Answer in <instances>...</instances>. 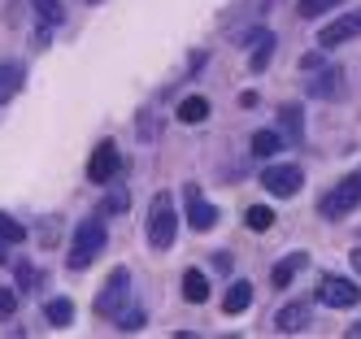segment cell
I'll return each mask as SVG.
<instances>
[{
  "label": "cell",
  "mask_w": 361,
  "mask_h": 339,
  "mask_svg": "<svg viewBox=\"0 0 361 339\" xmlns=\"http://www.w3.org/2000/svg\"><path fill=\"white\" fill-rule=\"evenodd\" d=\"M174 235H178V214H174V200L161 192V196H152V204H148V244L157 252H166L174 244Z\"/></svg>",
  "instance_id": "cell-1"
},
{
  "label": "cell",
  "mask_w": 361,
  "mask_h": 339,
  "mask_svg": "<svg viewBox=\"0 0 361 339\" xmlns=\"http://www.w3.org/2000/svg\"><path fill=\"white\" fill-rule=\"evenodd\" d=\"M353 266H357V270H361V248H357V252H353Z\"/></svg>",
  "instance_id": "cell-29"
},
{
  "label": "cell",
  "mask_w": 361,
  "mask_h": 339,
  "mask_svg": "<svg viewBox=\"0 0 361 339\" xmlns=\"http://www.w3.org/2000/svg\"><path fill=\"white\" fill-rule=\"evenodd\" d=\"M100 248H105V222H100V218H87V222H79V230H74V244H70L66 266H70V270H87Z\"/></svg>",
  "instance_id": "cell-2"
},
{
  "label": "cell",
  "mask_w": 361,
  "mask_h": 339,
  "mask_svg": "<svg viewBox=\"0 0 361 339\" xmlns=\"http://www.w3.org/2000/svg\"><path fill=\"white\" fill-rule=\"evenodd\" d=\"M244 222H248V230H270V226H274L279 218L270 214V209H266V204H252V209H248V214H244Z\"/></svg>",
  "instance_id": "cell-21"
},
{
  "label": "cell",
  "mask_w": 361,
  "mask_h": 339,
  "mask_svg": "<svg viewBox=\"0 0 361 339\" xmlns=\"http://www.w3.org/2000/svg\"><path fill=\"white\" fill-rule=\"evenodd\" d=\"M44 318L53 322V326H70V318H74V304H70L66 296H61V300H48V304H44Z\"/></svg>",
  "instance_id": "cell-19"
},
{
  "label": "cell",
  "mask_w": 361,
  "mask_h": 339,
  "mask_svg": "<svg viewBox=\"0 0 361 339\" xmlns=\"http://www.w3.org/2000/svg\"><path fill=\"white\" fill-rule=\"evenodd\" d=\"M140 135H144V140L157 135V122H152V113H144V118H140Z\"/></svg>",
  "instance_id": "cell-28"
},
{
  "label": "cell",
  "mask_w": 361,
  "mask_h": 339,
  "mask_svg": "<svg viewBox=\"0 0 361 339\" xmlns=\"http://www.w3.org/2000/svg\"><path fill=\"white\" fill-rule=\"evenodd\" d=\"M279 122H283V135H288L292 144L305 140V122H300V109H296V104H283V109H279Z\"/></svg>",
  "instance_id": "cell-17"
},
{
  "label": "cell",
  "mask_w": 361,
  "mask_h": 339,
  "mask_svg": "<svg viewBox=\"0 0 361 339\" xmlns=\"http://www.w3.org/2000/svg\"><path fill=\"white\" fill-rule=\"evenodd\" d=\"M31 5H35V13H39L48 26H57V22H61V0H31Z\"/></svg>",
  "instance_id": "cell-23"
},
{
  "label": "cell",
  "mask_w": 361,
  "mask_h": 339,
  "mask_svg": "<svg viewBox=\"0 0 361 339\" xmlns=\"http://www.w3.org/2000/svg\"><path fill=\"white\" fill-rule=\"evenodd\" d=\"M270 57H274V35H270V31H257V35H252V52H248V70L262 74V70L270 66Z\"/></svg>",
  "instance_id": "cell-11"
},
{
  "label": "cell",
  "mask_w": 361,
  "mask_h": 339,
  "mask_svg": "<svg viewBox=\"0 0 361 339\" xmlns=\"http://www.w3.org/2000/svg\"><path fill=\"white\" fill-rule=\"evenodd\" d=\"M126 300H131V270L118 266V270H109V278H105V292L96 296V313H100V318H118Z\"/></svg>",
  "instance_id": "cell-3"
},
{
  "label": "cell",
  "mask_w": 361,
  "mask_h": 339,
  "mask_svg": "<svg viewBox=\"0 0 361 339\" xmlns=\"http://www.w3.org/2000/svg\"><path fill=\"white\" fill-rule=\"evenodd\" d=\"M335 5H340V0H300V18H318V13H326Z\"/></svg>",
  "instance_id": "cell-25"
},
{
  "label": "cell",
  "mask_w": 361,
  "mask_h": 339,
  "mask_svg": "<svg viewBox=\"0 0 361 339\" xmlns=\"http://www.w3.org/2000/svg\"><path fill=\"white\" fill-rule=\"evenodd\" d=\"M283 148V135L279 130H257L252 135V156H270V152H279Z\"/></svg>",
  "instance_id": "cell-20"
},
{
  "label": "cell",
  "mask_w": 361,
  "mask_h": 339,
  "mask_svg": "<svg viewBox=\"0 0 361 339\" xmlns=\"http://www.w3.org/2000/svg\"><path fill=\"white\" fill-rule=\"evenodd\" d=\"M5 261H9V257H5V240H0V266H5Z\"/></svg>",
  "instance_id": "cell-30"
},
{
  "label": "cell",
  "mask_w": 361,
  "mask_h": 339,
  "mask_svg": "<svg viewBox=\"0 0 361 339\" xmlns=\"http://www.w3.org/2000/svg\"><path fill=\"white\" fill-rule=\"evenodd\" d=\"M183 200H188V226H192V230H214V226H218V209L204 200L196 187H188Z\"/></svg>",
  "instance_id": "cell-9"
},
{
  "label": "cell",
  "mask_w": 361,
  "mask_h": 339,
  "mask_svg": "<svg viewBox=\"0 0 361 339\" xmlns=\"http://www.w3.org/2000/svg\"><path fill=\"white\" fill-rule=\"evenodd\" d=\"M361 204V174H348V178H340V187L335 192H326L322 196V218H344V214H353V209Z\"/></svg>",
  "instance_id": "cell-4"
},
{
  "label": "cell",
  "mask_w": 361,
  "mask_h": 339,
  "mask_svg": "<svg viewBox=\"0 0 361 339\" xmlns=\"http://www.w3.org/2000/svg\"><path fill=\"white\" fill-rule=\"evenodd\" d=\"M348 335H353V339H361V322H357V326H353V331H348Z\"/></svg>",
  "instance_id": "cell-31"
},
{
  "label": "cell",
  "mask_w": 361,
  "mask_h": 339,
  "mask_svg": "<svg viewBox=\"0 0 361 339\" xmlns=\"http://www.w3.org/2000/svg\"><path fill=\"white\" fill-rule=\"evenodd\" d=\"M274 326H279L283 335H300V331L309 326V300H292V304H283V309L274 313Z\"/></svg>",
  "instance_id": "cell-10"
},
{
  "label": "cell",
  "mask_w": 361,
  "mask_h": 339,
  "mask_svg": "<svg viewBox=\"0 0 361 339\" xmlns=\"http://www.w3.org/2000/svg\"><path fill=\"white\" fill-rule=\"evenodd\" d=\"M248 304H252V283H244V278L231 283L226 296H222V313H231V318H235V313H244Z\"/></svg>",
  "instance_id": "cell-12"
},
{
  "label": "cell",
  "mask_w": 361,
  "mask_h": 339,
  "mask_svg": "<svg viewBox=\"0 0 361 339\" xmlns=\"http://www.w3.org/2000/svg\"><path fill=\"white\" fill-rule=\"evenodd\" d=\"M357 300H361V287L340 274H326L318 283V304H326V309H353Z\"/></svg>",
  "instance_id": "cell-6"
},
{
  "label": "cell",
  "mask_w": 361,
  "mask_h": 339,
  "mask_svg": "<svg viewBox=\"0 0 361 339\" xmlns=\"http://www.w3.org/2000/svg\"><path fill=\"white\" fill-rule=\"evenodd\" d=\"M22 83H27V74H22V66H0V104L13 100L22 92Z\"/></svg>",
  "instance_id": "cell-15"
},
{
  "label": "cell",
  "mask_w": 361,
  "mask_h": 339,
  "mask_svg": "<svg viewBox=\"0 0 361 339\" xmlns=\"http://www.w3.org/2000/svg\"><path fill=\"white\" fill-rule=\"evenodd\" d=\"M305 261H309L305 252H292V257H283L279 266H274V274H270V283H274V287H288V283L296 278V270H305Z\"/></svg>",
  "instance_id": "cell-14"
},
{
  "label": "cell",
  "mask_w": 361,
  "mask_h": 339,
  "mask_svg": "<svg viewBox=\"0 0 361 339\" xmlns=\"http://www.w3.org/2000/svg\"><path fill=\"white\" fill-rule=\"evenodd\" d=\"M126 204H131V196H126V192H114V196H105V204H100V218H114V214H122Z\"/></svg>",
  "instance_id": "cell-24"
},
{
  "label": "cell",
  "mask_w": 361,
  "mask_h": 339,
  "mask_svg": "<svg viewBox=\"0 0 361 339\" xmlns=\"http://www.w3.org/2000/svg\"><path fill=\"white\" fill-rule=\"evenodd\" d=\"M144 326V313L135 309V313H118V331H140Z\"/></svg>",
  "instance_id": "cell-27"
},
{
  "label": "cell",
  "mask_w": 361,
  "mask_h": 339,
  "mask_svg": "<svg viewBox=\"0 0 361 339\" xmlns=\"http://www.w3.org/2000/svg\"><path fill=\"white\" fill-rule=\"evenodd\" d=\"M262 183L270 187V196L292 200V196L300 192L305 174H300V166H292V161H270V166H266V174H262Z\"/></svg>",
  "instance_id": "cell-5"
},
{
  "label": "cell",
  "mask_w": 361,
  "mask_h": 339,
  "mask_svg": "<svg viewBox=\"0 0 361 339\" xmlns=\"http://www.w3.org/2000/svg\"><path fill=\"white\" fill-rule=\"evenodd\" d=\"M340 83H344V74H340V70H326V74H318L314 83H309V96H318V100H331L335 92H340Z\"/></svg>",
  "instance_id": "cell-18"
},
{
  "label": "cell",
  "mask_w": 361,
  "mask_h": 339,
  "mask_svg": "<svg viewBox=\"0 0 361 339\" xmlns=\"http://www.w3.org/2000/svg\"><path fill=\"white\" fill-rule=\"evenodd\" d=\"M118 170H122L118 144H114V140H100L96 152H92V161H87V178H92V183H109V178H118Z\"/></svg>",
  "instance_id": "cell-7"
},
{
  "label": "cell",
  "mask_w": 361,
  "mask_h": 339,
  "mask_svg": "<svg viewBox=\"0 0 361 339\" xmlns=\"http://www.w3.org/2000/svg\"><path fill=\"white\" fill-rule=\"evenodd\" d=\"M0 240H5V244H22V240H27V226L13 222L9 214H0Z\"/></svg>",
  "instance_id": "cell-22"
},
{
  "label": "cell",
  "mask_w": 361,
  "mask_h": 339,
  "mask_svg": "<svg viewBox=\"0 0 361 339\" xmlns=\"http://www.w3.org/2000/svg\"><path fill=\"white\" fill-rule=\"evenodd\" d=\"M357 35H361V9L340 13L331 26H322V31H318V44H322V48H340V44H348V39H357Z\"/></svg>",
  "instance_id": "cell-8"
},
{
  "label": "cell",
  "mask_w": 361,
  "mask_h": 339,
  "mask_svg": "<svg viewBox=\"0 0 361 339\" xmlns=\"http://www.w3.org/2000/svg\"><path fill=\"white\" fill-rule=\"evenodd\" d=\"M183 300L188 304H204V300H209V278H204L200 270H188L183 274Z\"/></svg>",
  "instance_id": "cell-13"
},
{
  "label": "cell",
  "mask_w": 361,
  "mask_h": 339,
  "mask_svg": "<svg viewBox=\"0 0 361 339\" xmlns=\"http://www.w3.org/2000/svg\"><path fill=\"white\" fill-rule=\"evenodd\" d=\"M204 118H209V100H204V96H188V100H178V122L196 126V122H204Z\"/></svg>",
  "instance_id": "cell-16"
},
{
  "label": "cell",
  "mask_w": 361,
  "mask_h": 339,
  "mask_svg": "<svg viewBox=\"0 0 361 339\" xmlns=\"http://www.w3.org/2000/svg\"><path fill=\"white\" fill-rule=\"evenodd\" d=\"M13 309H18L13 287H0V318H13Z\"/></svg>",
  "instance_id": "cell-26"
}]
</instances>
